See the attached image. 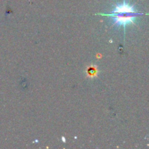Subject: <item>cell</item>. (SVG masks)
I'll return each instance as SVG.
<instances>
[{
    "instance_id": "6da1fadb",
    "label": "cell",
    "mask_w": 149,
    "mask_h": 149,
    "mask_svg": "<svg viewBox=\"0 0 149 149\" xmlns=\"http://www.w3.org/2000/svg\"><path fill=\"white\" fill-rule=\"evenodd\" d=\"M103 16H109L110 17L111 15H134L140 16L144 15L143 13H137L135 11L134 7L132 6L129 5L128 4L124 1V3L121 4H117L115 5L113 11L112 13L110 14H99Z\"/></svg>"
},
{
    "instance_id": "7a4b0ae2",
    "label": "cell",
    "mask_w": 149,
    "mask_h": 149,
    "mask_svg": "<svg viewBox=\"0 0 149 149\" xmlns=\"http://www.w3.org/2000/svg\"><path fill=\"white\" fill-rule=\"evenodd\" d=\"M110 17H114L115 19V25L118 24L125 26L129 23H134V18L137 16L134 15H115Z\"/></svg>"
},
{
    "instance_id": "3957f363",
    "label": "cell",
    "mask_w": 149,
    "mask_h": 149,
    "mask_svg": "<svg viewBox=\"0 0 149 149\" xmlns=\"http://www.w3.org/2000/svg\"><path fill=\"white\" fill-rule=\"evenodd\" d=\"M97 66L96 65H91L90 67H88L87 71V77H90V78H93V77H96L97 75Z\"/></svg>"
}]
</instances>
